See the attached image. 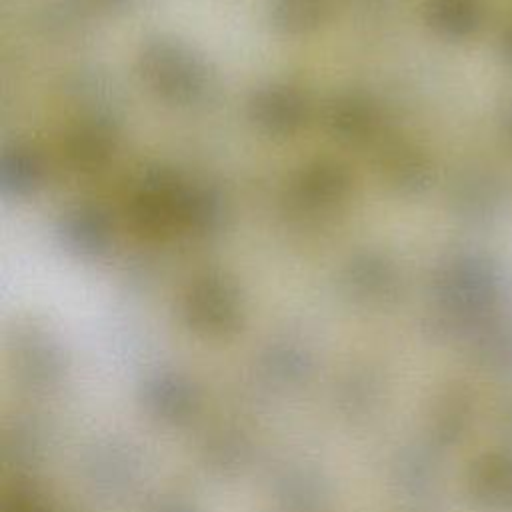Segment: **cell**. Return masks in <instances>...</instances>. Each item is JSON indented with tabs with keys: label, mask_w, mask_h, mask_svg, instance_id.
Masks as SVG:
<instances>
[{
	"label": "cell",
	"mask_w": 512,
	"mask_h": 512,
	"mask_svg": "<svg viewBox=\"0 0 512 512\" xmlns=\"http://www.w3.org/2000/svg\"><path fill=\"white\" fill-rule=\"evenodd\" d=\"M478 492L482 498L496 506L512 502V462L504 456L486 458L476 476Z\"/></svg>",
	"instance_id": "obj_1"
}]
</instances>
